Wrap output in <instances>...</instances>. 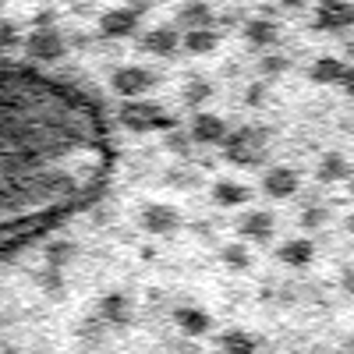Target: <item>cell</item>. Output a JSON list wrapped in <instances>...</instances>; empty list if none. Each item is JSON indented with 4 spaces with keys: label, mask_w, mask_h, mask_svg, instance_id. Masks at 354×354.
<instances>
[{
    "label": "cell",
    "mask_w": 354,
    "mask_h": 354,
    "mask_svg": "<svg viewBox=\"0 0 354 354\" xmlns=\"http://www.w3.org/2000/svg\"><path fill=\"white\" fill-rule=\"evenodd\" d=\"M121 121L131 128V131H160V128H174V117L163 110V106H156V103H128L124 110H121Z\"/></svg>",
    "instance_id": "obj_1"
},
{
    "label": "cell",
    "mask_w": 354,
    "mask_h": 354,
    "mask_svg": "<svg viewBox=\"0 0 354 354\" xmlns=\"http://www.w3.org/2000/svg\"><path fill=\"white\" fill-rule=\"evenodd\" d=\"M153 82H156V75H153L149 68H142V64H124V68H117V71L110 75L113 93L124 96V100H131V103H135L142 93H149Z\"/></svg>",
    "instance_id": "obj_2"
},
{
    "label": "cell",
    "mask_w": 354,
    "mask_h": 354,
    "mask_svg": "<svg viewBox=\"0 0 354 354\" xmlns=\"http://www.w3.org/2000/svg\"><path fill=\"white\" fill-rule=\"evenodd\" d=\"M223 153L234 163H259L262 160V131L259 128H241V131L227 135Z\"/></svg>",
    "instance_id": "obj_3"
},
{
    "label": "cell",
    "mask_w": 354,
    "mask_h": 354,
    "mask_svg": "<svg viewBox=\"0 0 354 354\" xmlns=\"http://www.w3.org/2000/svg\"><path fill=\"white\" fill-rule=\"evenodd\" d=\"M227 135H230L227 121L220 113H209V110H198L192 117V124H188V138L198 142V145H223Z\"/></svg>",
    "instance_id": "obj_4"
},
{
    "label": "cell",
    "mask_w": 354,
    "mask_h": 354,
    "mask_svg": "<svg viewBox=\"0 0 354 354\" xmlns=\"http://www.w3.org/2000/svg\"><path fill=\"white\" fill-rule=\"evenodd\" d=\"M301 188V174L294 167H270L262 174V192L270 198H294Z\"/></svg>",
    "instance_id": "obj_5"
},
{
    "label": "cell",
    "mask_w": 354,
    "mask_h": 354,
    "mask_svg": "<svg viewBox=\"0 0 354 354\" xmlns=\"http://www.w3.org/2000/svg\"><path fill=\"white\" fill-rule=\"evenodd\" d=\"M138 223L149 234H174L181 227V213H177V205H170V202H149L142 209Z\"/></svg>",
    "instance_id": "obj_6"
},
{
    "label": "cell",
    "mask_w": 354,
    "mask_h": 354,
    "mask_svg": "<svg viewBox=\"0 0 354 354\" xmlns=\"http://www.w3.org/2000/svg\"><path fill=\"white\" fill-rule=\"evenodd\" d=\"M138 15L142 8H113V11H103L100 15V32L110 36V39H124L138 28Z\"/></svg>",
    "instance_id": "obj_7"
},
{
    "label": "cell",
    "mask_w": 354,
    "mask_h": 354,
    "mask_svg": "<svg viewBox=\"0 0 354 354\" xmlns=\"http://www.w3.org/2000/svg\"><path fill=\"white\" fill-rule=\"evenodd\" d=\"M174 322H177V330H181L188 340L195 337H205L213 330V315L198 308V305H181V308H174Z\"/></svg>",
    "instance_id": "obj_8"
},
{
    "label": "cell",
    "mask_w": 354,
    "mask_h": 354,
    "mask_svg": "<svg viewBox=\"0 0 354 354\" xmlns=\"http://www.w3.org/2000/svg\"><path fill=\"white\" fill-rule=\"evenodd\" d=\"M142 46L156 53V57H174L181 50V32H177V25H160V28H149V32L142 36Z\"/></svg>",
    "instance_id": "obj_9"
},
{
    "label": "cell",
    "mask_w": 354,
    "mask_h": 354,
    "mask_svg": "<svg viewBox=\"0 0 354 354\" xmlns=\"http://www.w3.org/2000/svg\"><path fill=\"white\" fill-rule=\"evenodd\" d=\"M354 25V8L347 4H337V0H330V4H319L315 11V28H322V32H340V28Z\"/></svg>",
    "instance_id": "obj_10"
},
{
    "label": "cell",
    "mask_w": 354,
    "mask_h": 354,
    "mask_svg": "<svg viewBox=\"0 0 354 354\" xmlns=\"http://www.w3.org/2000/svg\"><path fill=\"white\" fill-rule=\"evenodd\" d=\"M238 230L245 234L248 241H259V245H262V241H270V238H273L277 220H273V213H266V209H252V213L241 216Z\"/></svg>",
    "instance_id": "obj_11"
},
{
    "label": "cell",
    "mask_w": 354,
    "mask_h": 354,
    "mask_svg": "<svg viewBox=\"0 0 354 354\" xmlns=\"http://www.w3.org/2000/svg\"><path fill=\"white\" fill-rule=\"evenodd\" d=\"M344 75H347V64L340 61V57H315L312 82H319V85H337V82H344Z\"/></svg>",
    "instance_id": "obj_12"
},
{
    "label": "cell",
    "mask_w": 354,
    "mask_h": 354,
    "mask_svg": "<svg viewBox=\"0 0 354 354\" xmlns=\"http://www.w3.org/2000/svg\"><path fill=\"white\" fill-rule=\"evenodd\" d=\"M216 43H220V32H216V28H192V32L181 36V46H185L188 53H195V57L213 53Z\"/></svg>",
    "instance_id": "obj_13"
},
{
    "label": "cell",
    "mask_w": 354,
    "mask_h": 354,
    "mask_svg": "<svg viewBox=\"0 0 354 354\" xmlns=\"http://www.w3.org/2000/svg\"><path fill=\"white\" fill-rule=\"evenodd\" d=\"M213 8H205V4H185V8H177V25L185 28V32H192V28H213Z\"/></svg>",
    "instance_id": "obj_14"
},
{
    "label": "cell",
    "mask_w": 354,
    "mask_h": 354,
    "mask_svg": "<svg viewBox=\"0 0 354 354\" xmlns=\"http://www.w3.org/2000/svg\"><path fill=\"white\" fill-rule=\"evenodd\" d=\"M245 39H248L252 46H259V50L277 46V39H280L277 21H270V18H255V21H248V25H245Z\"/></svg>",
    "instance_id": "obj_15"
},
{
    "label": "cell",
    "mask_w": 354,
    "mask_h": 354,
    "mask_svg": "<svg viewBox=\"0 0 354 354\" xmlns=\"http://www.w3.org/2000/svg\"><path fill=\"white\" fill-rule=\"evenodd\" d=\"M100 322H117V326L131 322V301L124 294H106L103 305H100Z\"/></svg>",
    "instance_id": "obj_16"
},
{
    "label": "cell",
    "mask_w": 354,
    "mask_h": 354,
    "mask_svg": "<svg viewBox=\"0 0 354 354\" xmlns=\"http://www.w3.org/2000/svg\"><path fill=\"white\" fill-rule=\"evenodd\" d=\"M280 262L283 266H308L312 262V255H315V245L308 241V238H294V241H287V245H280Z\"/></svg>",
    "instance_id": "obj_17"
},
{
    "label": "cell",
    "mask_w": 354,
    "mask_h": 354,
    "mask_svg": "<svg viewBox=\"0 0 354 354\" xmlns=\"http://www.w3.org/2000/svg\"><path fill=\"white\" fill-rule=\"evenodd\" d=\"M213 198L230 209V205H245L252 198V188L248 185H238V181H216L213 185Z\"/></svg>",
    "instance_id": "obj_18"
},
{
    "label": "cell",
    "mask_w": 354,
    "mask_h": 354,
    "mask_svg": "<svg viewBox=\"0 0 354 354\" xmlns=\"http://www.w3.org/2000/svg\"><path fill=\"white\" fill-rule=\"evenodd\" d=\"M220 351L223 354H255L259 351V337L245 333V330H230L220 337Z\"/></svg>",
    "instance_id": "obj_19"
},
{
    "label": "cell",
    "mask_w": 354,
    "mask_h": 354,
    "mask_svg": "<svg viewBox=\"0 0 354 354\" xmlns=\"http://www.w3.org/2000/svg\"><path fill=\"white\" fill-rule=\"evenodd\" d=\"M347 174H351V167L340 153H330V156L319 160V181H344Z\"/></svg>",
    "instance_id": "obj_20"
},
{
    "label": "cell",
    "mask_w": 354,
    "mask_h": 354,
    "mask_svg": "<svg viewBox=\"0 0 354 354\" xmlns=\"http://www.w3.org/2000/svg\"><path fill=\"white\" fill-rule=\"evenodd\" d=\"M220 259H223V266H230V270H248V266H252V252H248V245H241V241L223 245V248H220Z\"/></svg>",
    "instance_id": "obj_21"
},
{
    "label": "cell",
    "mask_w": 354,
    "mask_h": 354,
    "mask_svg": "<svg viewBox=\"0 0 354 354\" xmlns=\"http://www.w3.org/2000/svg\"><path fill=\"white\" fill-rule=\"evenodd\" d=\"M213 96V85L205 82V78H195V82H188L185 85V93H181V100L188 103V106H202L205 100Z\"/></svg>",
    "instance_id": "obj_22"
},
{
    "label": "cell",
    "mask_w": 354,
    "mask_h": 354,
    "mask_svg": "<svg viewBox=\"0 0 354 354\" xmlns=\"http://www.w3.org/2000/svg\"><path fill=\"white\" fill-rule=\"evenodd\" d=\"M326 223H330V209H326V205H305V209H301V227L305 230H322Z\"/></svg>",
    "instance_id": "obj_23"
},
{
    "label": "cell",
    "mask_w": 354,
    "mask_h": 354,
    "mask_svg": "<svg viewBox=\"0 0 354 354\" xmlns=\"http://www.w3.org/2000/svg\"><path fill=\"white\" fill-rule=\"evenodd\" d=\"M287 64H290V61H287V57H280V53H273V57H262V71H266V75H280Z\"/></svg>",
    "instance_id": "obj_24"
},
{
    "label": "cell",
    "mask_w": 354,
    "mask_h": 354,
    "mask_svg": "<svg viewBox=\"0 0 354 354\" xmlns=\"http://www.w3.org/2000/svg\"><path fill=\"white\" fill-rule=\"evenodd\" d=\"M170 149L174 153H192V142L185 135H170Z\"/></svg>",
    "instance_id": "obj_25"
},
{
    "label": "cell",
    "mask_w": 354,
    "mask_h": 354,
    "mask_svg": "<svg viewBox=\"0 0 354 354\" xmlns=\"http://www.w3.org/2000/svg\"><path fill=\"white\" fill-rule=\"evenodd\" d=\"M340 85H344V93H347V96H354V68H347V75H344Z\"/></svg>",
    "instance_id": "obj_26"
},
{
    "label": "cell",
    "mask_w": 354,
    "mask_h": 354,
    "mask_svg": "<svg viewBox=\"0 0 354 354\" xmlns=\"http://www.w3.org/2000/svg\"><path fill=\"white\" fill-rule=\"evenodd\" d=\"M344 280H347V290H354V270H351V273H347Z\"/></svg>",
    "instance_id": "obj_27"
},
{
    "label": "cell",
    "mask_w": 354,
    "mask_h": 354,
    "mask_svg": "<svg viewBox=\"0 0 354 354\" xmlns=\"http://www.w3.org/2000/svg\"><path fill=\"white\" fill-rule=\"evenodd\" d=\"M347 227H351V234H354V213H351V220H347Z\"/></svg>",
    "instance_id": "obj_28"
},
{
    "label": "cell",
    "mask_w": 354,
    "mask_h": 354,
    "mask_svg": "<svg viewBox=\"0 0 354 354\" xmlns=\"http://www.w3.org/2000/svg\"><path fill=\"white\" fill-rule=\"evenodd\" d=\"M347 53H351V57H354V43H347Z\"/></svg>",
    "instance_id": "obj_29"
}]
</instances>
